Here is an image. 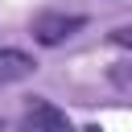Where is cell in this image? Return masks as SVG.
Segmentation results:
<instances>
[{
    "mask_svg": "<svg viewBox=\"0 0 132 132\" xmlns=\"http://www.w3.org/2000/svg\"><path fill=\"white\" fill-rule=\"evenodd\" d=\"M87 25V16H66V12H41L37 21H33V37L41 41V45H62L70 33H78Z\"/></svg>",
    "mask_w": 132,
    "mask_h": 132,
    "instance_id": "cell-1",
    "label": "cell"
},
{
    "mask_svg": "<svg viewBox=\"0 0 132 132\" xmlns=\"http://www.w3.org/2000/svg\"><path fill=\"white\" fill-rule=\"evenodd\" d=\"M25 116H29V120H37V124H45L50 132H70L66 111H62V107H54V103H50V99H41V95H33V99L25 103Z\"/></svg>",
    "mask_w": 132,
    "mask_h": 132,
    "instance_id": "cell-2",
    "label": "cell"
},
{
    "mask_svg": "<svg viewBox=\"0 0 132 132\" xmlns=\"http://www.w3.org/2000/svg\"><path fill=\"white\" fill-rule=\"evenodd\" d=\"M37 62L25 54V50H12V45H0V82H16L25 74H33Z\"/></svg>",
    "mask_w": 132,
    "mask_h": 132,
    "instance_id": "cell-3",
    "label": "cell"
},
{
    "mask_svg": "<svg viewBox=\"0 0 132 132\" xmlns=\"http://www.w3.org/2000/svg\"><path fill=\"white\" fill-rule=\"evenodd\" d=\"M82 132H99V124H91V128H82Z\"/></svg>",
    "mask_w": 132,
    "mask_h": 132,
    "instance_id": "cell-4",
    "label": "cell"
}]
</instances>
